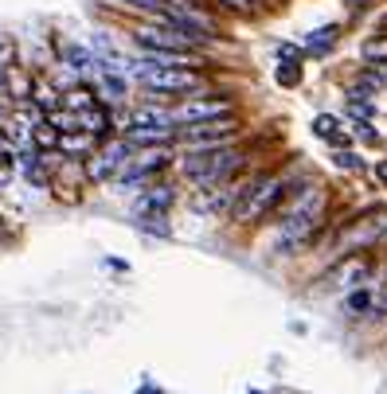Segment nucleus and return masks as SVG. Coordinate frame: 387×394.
I'll use <instances>...</instances> for the list:
<instances>
[{"mask_svg":"<svg viewBox=\"0 0 387 394\" xmlns=\"http://www.w3.org/2000/svg\"><path fill=\"white\" fill-rule=\"evenodd\" d=\"M90 106H98V98L90 94L86 86H75V90H67V94H63V110H90Z\"/></svg>","mask_w":387,"mask_h":394,"instance_id":"nucleus-20","label":"nucleus"},{"mask_svg":"<svg viewBox=\"0 0 387 394\" xmlns=\"http://www.w3.org/2000/svg\"><path fill=\"white\" fill-rule=\"evenodd\" d=\"M325 207H328V196L321 183H306V188L286 196V207L278 215V246H286V254L298 246H306L313 234L321 231L325 223Z\"/></svg>","mask_w":387,"mask_h":394,"instance_id":"nucleus-1","label":"nucleus"},{"mask_svg":"<svg viewBox=\"0 0 387 394\" xmlns=\"http://www.w3.org/2000/svg\"><path fill=\"white\" fill-rule=\"evenodd\" d=\"M121 4H126V8H137V12H145V16H153L156 24H164L172 8L184 4V0H121Z\"/></svg>","mask_w":387,"mask_h":394,"instance_id":"nucleus-17","label":"nucleus"},{"mask_svg":"<svg viewBox=\"0 0 387 394\" xmlns=\"http://www.w3.org/2000/svg\"><path fill=\"white\" fill-rule=\"evenodd\" d=\"M360 55H364L368 63H387V36H376V39H368V44L360 47Z\"/></svg>","mask_w":387,"mask_h":394,"instance_id":"nucleus-22","label":"nucleus"},{"mask_svg":"<svg viewBox=\"0 0 387 394\" xmlns=\"http://www.w3.org/2000/svg\"><path fill=\"white\" fill-rule=\"evenodd\" d=\"M368 308V293H352L348 297V313H364Z\"/></svg>","mask_w":387,"mask_h":394,"instance_id":"nucleus-26","label":"nucleus"},{"mask_svg":"<svg viewBox=\"0 0 387 394\" xmlns=\"http://www.w3.org/2000/svg\"><path fill=\"white\" fill-rule=\"evenodd\" d=\"M137 394H161V390H156V387H141V390H137Z\"/></svg>","mask_w":387,"mask_h":394,"instance_id":"nucleus-32","label":"nucleus"},{"mask_svg":"<svg viewBox=\"0 0 387 394\" xmlns=\"http://www.w3.org/2000/svg\"><path fill=\"white\" fill-rule=\"evenodd\" d=\"M12 176H16L12 164H0V191H8V188H12Z\"/></svg>","mask_w":387,"mask_h":394,"instance_id":"nucleus-28","label":"nucleus"},{"mask_svg":"<svg viewBox=\"0 0 387 394\" xmlns=\"http://www.w3.org/2000/svg\"><path fill=\"white\" fill-rule=\"evenodd\" d=\"M98 145H102V141L90 137V133H59V148H55V153L67 156V161H86V156L98 153Z\"/></svg>","mask_w":387,"mask_h":394,"instance_id":"nucleus-12","label":"nucleus"},{"mask_svg":"<svg viewBox=\"0 0 387 394\" xmlns=\"http://www.w3.org/2000/svg\"><path fill=\"white\" fill-rule=\"evenodd\" d=\"M336 164L341 168H348V172H356V168H364V161H360L356 153H336Z\"/></svg>","mask_w":387,"mask_h":394,"instance_id":"nucleus-25","label":"nucleus"},{"mask_svg":"<svg viewBox=\"0 0 387 394\" xmlns=\"http://www.w3.org/2000/svg\"><path fill=\"white\" fill-rule=\"evenodd\" d=\"M134 44L145 55H196L192 39L184 31L169 28V24H141V28H134Z\"/></svg>","mask_w":387,"mask_h":394,"instance_id":"nucleus-6","label":"nucleus"},{"mask_svg":"<svg viewBox=\"0 0 387 394\" xmlns=\"http://www.w3.org/2000/svg\"><path fill=\"white\" fill-rule=\"evenodd\" d=\"M219 117H231V102H227V98H188L184 106L172 110V125H176V129H188V125L219 121Z\"/></svg>","mask_w":387,"mask_h":394,"instance_id":"nucleus-7","label":"nucleus"},{"mask_svg":"<svg viewBox=\"0 0 387 394\" xmlns=\"http://www.w3.org/2000/svg\"><path fill=\"white\" fill-rule=\"evenodd\" d=\"M223 8H231V12H251L254 8V0H219Z\"/></svg>","mask_w":387,"mask_h":394,"instance_id":"nucleus-27","label":"nucleus"},{"mask_svg":"<svg viewBox=\"0 0 387 394\" xmlns=\"http://www.w3.org/2000/svg\"><path fill=\"white\" fill-rule=\"evenodd\" d=\"M336 36H341V28H336V24L309 31V36H306V51H309V55H328V47L336 44Z\"/></svg>","mask_w":387,"mask_h":394,"instance_id":"nucleus-19","label":"nucleus"},{"mask_svg":"<svg viewBox=\"0 0 387 394\" xmlns=\"http://www.w3.org/2000/svg\"><path fill=\"white\" fill-rule=\"evenodd\" d=\"M4 234H8V223H4V219H0V242H4Z\"/></svg>","mask_w":387,"mask_h":394,"instance_id":"nucleus-30","label":"nucleus"},{"mask_svg":"<svg viewBox=\"0 0 387 394\" xmlns=\"http://www.w3.org/2000/svg\"><path fill=\"white\" fill-rule=\"evenodd\" d=\"M313 133H317L321 141H328V145H336V148H344V145H348V133L341 129V121H336L333 113L313 117Z\"/></svg>","mask_w":387,"mask_h":394,"instance_id":"nucleus-16","label":"nucleus"},{"mask_svg":"<svg viewBox=\"0 0 387 394\" xmlns=\"http://www.w3.org/2000/svg\"><path fill=\"white\" fill-rule=\"evenodd\" d=\"M134 156H137V148L129 145L126 137L106 141V145H98L94 156H86V161H82V172H86L90 183H110V180H118V176L129 168V161H134Z\"/></svg>","mask_w":387,"mask_h":394,"instance_id":"nucleus-5","label":"nucleus"},{"mask_svg":"<svg viewBox=\"0 0 387 394\" xmlns=\"http://www.w3.org/2000/svg\"><path fill=\"white\" fill-rule=\"evenodd\" d=\"M235 133H238V121H235V117H219V121H203V125L176 129V137L184 141L188 148H216V145H227Z\"/></svg>","mask_w":387,"mask_h":394,"instance_id":"nucleus-8","label":"nucleus"},{"mask_svg":"<svg viewBox=\"0 0 387 394\" xmlns=\"http://www.w3.org/2000/svg\"><path fill=\"white\" fill-rule=\"evenodd\" d=\"M383 215L380 219H360V223H352L348 231L341 234V242H336V246H341V254H348V250H360V246H372L376 238H380V231H383Z\"/></svg>","mask_w":387,"mask_h":394,"instance_id":"nucleus-11","label":"nucleus"},{"mask_svg":"<svg viewBox=\"0 0 387 394\" xmlns=\"http://www.w3.org/2000/svg\"><path fill=\"white\" fill-rule=\"evenodd\" d=\"M380 180H383V183H387V161H383V164H380Z\"/></svg>","mask_w":387,"mask_h":394,"instance_id":"nucleus-31","label":"nucleus"},{"mask_svg":"<svg viewBox=\"0 0 387 394\" xmlns=\"http://www.w3.org/2000/svg\"><path fill=\"white\" fill-rule=\"evenodd\" d=\"M8 63H16V44L8 36H0V66H8Z\"/></svg>","mask_w":387,"mask_h":394,"instance_id":"nucleus-24","label":"nucleus"},{"mask_svg":"<svg viewBox=\"0 0 387 394\" xmlns=\"http://www.w3.org/2000/svg\"><path fill=\"white\" fill-rule=\"evenodd\" d=\"M364 278H368V262H364V258H348L344 266H336V270H333V281L344 285V289H348V285H360Z\"/></svg>","mask_w":387,"mask_h":394,"instance_id":"nucleus-18","label":"nucleus"},{"mask_svg":"<svg viewBox=\"0 0 387 394\" xmlns=\"http://www.w3.org/2000/svg\"><path fill=\"white\" fill-rule=\"evenodd\" d=\"M176 203V191L169 183H149L134 203V219H153V215H169V207Z\"/></svg>","mask_w":387,"mask_h":394,"instance_id":"nucleus-10","label":"nucleus"},{"mask_svg":"<svg viewBox=\"0 0 387 394\" xmlns=\"http://www.w3.org/2000/svg\"><path fill=\"white\" fill-rule=\"evenodd\" d=\"M36 79L39 74L31 71L28 63H8L4 66V98H8V106H16V102H31V94H36Z\"/></svg>","mask_w":387,"mask_h":394,"instance_id":"nucleus-9","label":"nucleus"},{"mask_svg":"<svg viewBox=\"0 0 387 394\" xmlns=\"http://www.w3.org/2000/svg\"><path fill=\"white\" fill-rule=\"evenodd\" d=\"M121 137H126L134 148H164L172 137H176V129H156V125H134V129H126Z\"/></svg>","mask_w":387,"mask_h":394,"instance_id":"nucleus-14","label":"nucleus"},{"mask_svg":"<svg viewBox=\"0 0 387 394\" xmlns=\"http://www.w3.org/2000/svg\"><path fill=\"white\" fill-rule=\"evenodd\" d=\"M79 129L90 133V137H98L106 145V141H110V133H114V117H110L106 106H90V110H79Z\"/></svg>","mask_w":387,"mask_h":394,"instance_id":"nucleus-13","label":"nucleus"},{"mask_svg":"<svg viewBox=\"0 0 387 394\" xmlns=\"http://www.w3.org/2000/svg\"><path fill=\"white\" fill-rule=\"evenodd\" d=\"M134 125H156V129H176V125H172V110H161V106H137V110L129 113L126 129H134Z\"/></svg>","mask_w":387,"mask_h":394,"instance_id":"nucleus-15","label":"nucleus"},{"mask_svg":"<svg viewBox=\"0 0 387 394\" xmlns=\"http://www.w3.org/2000/svg\"><path fill=\"white\" fill-rule=\"evenodd\" d=\"M286 196H290V183H286V176H278V172L258 176V180H246L231 219L235 223H258V219H266L274 207H282Z\"/></svg>","mask_w":387,"mask_h":394,"instance_id":"nucleus-4","label":"nucleus"},{"mask_svg":"<svg viewBox=\"0 0 387 394\" xmlns=\"http://www.w3.org/2000/svg\"><path fill=\"white\" fill-rule=\"evenodd\" d=\"M180 172L184 180H192L200 191L219 188V183H231L243 172V153L231 145H216V148H188L180 156Z\"/></svg>","mask_w":387,"mask_h":394,"instance_id":"nucleus-2","label":"nucleus"},{"mask_svg":"<svg viewBox=\"0 0 387 394\" xmlns=\"http://www.w3.org/2000/svg\"><path fill=\"white\" fill-rule=\"evenodd\" d=\"M126 74H134L153 94H180V98H208L203 74L192 66H153L145 59H126Z\"/></svg>","mask_w":387,"mask_h":394,"instance_id":"nucleus-3","label":"nucleus"},{"mask_svg":"<svg viewBox=\"0 0 387 394\" xmlns=\"http://www.w3.org/2000/svg\"><path fill=\"white\" fill-rule=\"evenodd\" d=\"M274 79L282 82V86H298V82H301V63H282Z\"/></svg>","mask_w":387,"mask_h":394,"instance_id":"nucleus-23","label":"nucleus"},{"mask_svg":"<svg viewBox=\"0 0 387 394\" xmlns=\"http://www.w3.org/2000/svg\"><path fill=\"white\" fill-rule=\"evenodd\" d=\"M47 121H51L59 133H82V129H79V113H75V110H55L51 117H47Z\"/></svg>","mask_w":387,"mask_h":394,"instance_id":"nucleus-21","label":"nucleus"},{"mask_svg":"<svg viewBox=\"0 0 387 394\" xmlns=\"http://www.w3.org/2000/svg\"><path fill=\"white\" fill-rule=\"evenodd\" d=\"M344 4H352V8H364V4H372V0H344Z\"/></svg>","mask_w":387,"mask_h":394,"instance_id":"nucleus-29","label":"nucleus"}]
</instances>
